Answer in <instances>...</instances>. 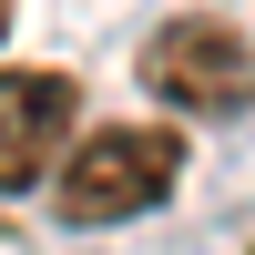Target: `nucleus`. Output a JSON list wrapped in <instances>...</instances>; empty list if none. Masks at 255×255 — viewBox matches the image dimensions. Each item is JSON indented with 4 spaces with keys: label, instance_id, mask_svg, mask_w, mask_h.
<instances>
[{
    "label": "nucleus",
    "instance_id": "nucleus-1",
    "mask_svg": "<svg viewBox=\"0 0 255 255\" xmlns=\"http://www.w3.org/2000/svg\"><path fill=\"white\" fill-rule=\"evenodd\" d=\"M174 184H184V123H82L51 174V215L61 225H133L153 204H174Z\"/></svg>",
    "mask_w": 255,
    "mask_h": 255
},
{
    "label": "nucleus",
    "instance_id": "nucleus-4",
    "mask_svg": "<svg viewBox=\"0 0 255 255\" xmlns=\"http://www.w3.org/2000/svg\"><path fill=\"white\" fill-rule=\"evenodd\" d=\"M10 10H20V0H0V41H10Z\"/></svg>",
    "mask_w": 255,
    "mask_h": 255
},
{
    "label": "nucleus",
    "instance_id": "nucleus-3",
    "mask_svg": "<svg viewBox=\"0 0 255 255\" xmlns=\"http://www.w3.org/2000/svg\"><path fill=\"white\" fill-rule=\"evenodd\" d=\"M82 133V82L51 61H0V194H41Z\"/></svg>",
    "mask_w": 255,
    "mask_h": 255
},
{
    "label": "nucleus",
    "instance_id": "nucleus-2",
    "mask_svg": "<svg viewBox=\"0 0 255 255\" xmlns=\"http://www.w3.org/2000/svg\"><path fill=\"white\" fill-rule=\"evenodd\" d=\"M143 92L163 113H245L255 102V41L225 10H174L153 41H143Z\"/></svg>",
    "mask_w": 255,
    "mask_h": 255
}]
</instances>
